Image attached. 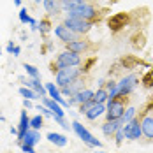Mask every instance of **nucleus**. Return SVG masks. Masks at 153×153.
<instances>
[{"label":"nucleus","instance_id":"1","mask_svg":"<svg viewBox=\"0 0 153 153\" xmlns=\"http://www.w3.org/2000/svg\"><path fill=\"white\" fill-rule=\"evenodd\" d=\"M81 63V55H77L74 51H69V49H65V51H62L60 55L56 56V60L53 63V72H58L62 69H69V67H77Z\"/></svg>","mask_w":153,"mask_h":153},{"label":"nucleus","instance_id":"2","mask_svg":"<svg viewBox=\"0 0 153 153\" xmlns=\"http://www.w3.org/2000/svg\"><path fill=\"white\" fill-rule=\"evenodd\" d=\"M127 109V97H116L113 100H107L106 106V118L107 122L111 120H120Z\"/></svg>","mask_w":153,"mask_h":153},{"label":"nucleus","instance_id":"3","mask_svg":"<svg viewBox=\"0 0 153 153\" xmlns=\"http://www.w3.org/2000/svg\"><path fill=\"white\" fill-rule=\"evenodd\" d=\"M63 25H65L69 30H72L74 33H77V35L88 33L93 27L92 21H86V19H81V18H74V16H67L65 21H63Z\"/></svg>","mask_w":153,"mask_h":153},{"label":"nucleus","instance_id":"4","mask_svg":"<svg viewBox=\"0 0 153 153\" xmlns=\"http://www.w3.org/2000/svg\"><path fill=\"white\" fill-rule=\"evenodd\" d=\"M81 74V69L77 67H69V69H62L56 72V86L58 88H63L67 85H71L72 81H76Z\"/></svg>","mask_w":153,"mask_h":153},{"label":"nucleus","instance_id":"5","mask_svg":"<svg viewBox=\"0 0 153 153\" xmlns=\"http://www.w3.org/2000/svg\"><path fill=\"white\" fill-rule=\"evenodd\" d=\"M123 136L128 141H139L143 137V128H141V118H134L132 122L123 125Z\"/></svg>","mask_w":153,"mask_h":153},{"label":"nucleus","instance_id":"6","mask_svg":"<svg viewBox=\"0 0 153 153\" xmlns=\"http://www.w3.org/2000/svg\"><path fill=\"white\" fill-rule=\"evenodd\" d=\"M69 16H74V18H81V19H86V21H92L95 19L99 13H97V9L93 7L92 4H83V5H79V7H74V9H71V11H67Z\"/></svg>","mask_w":153,"mask_h":153},{"label":"nucleus","instance_id":"7","mask_svg":"<svg viewBox=\"0 0 153 153\" xmlns=\"http://www.w3.org/2000/svg\"><path fill=\"white\" fill-rule=\"evenodd\" d=\"M72 130L76 132L77 137L81 139L83 143H86L88 146H95V148H100V146H102V143H100L99 139L93 137L92 134H90V132H88V130H86V128H85L79 122H72Z\"/></svg>","mask_w":153,"mask_h":153},{"label":"nucleus","instance_id":"8","mask_svg":"<svg viewBox=\"0 0 153 153\" xmlns=\"http://www.w3.org/2000/svg\"><path fill=\"white\" fill-rule=\"evenodd\" d=\"M139 83V77L136 74H128V76L122 77V81L118 83V97H127L136 90Z\"/></svg>","mask_w":153,"mask_h":153},{"label":"nucleus","instance_id":"9","mask_svg":"<svg viewBox=\"0 0 153 153\" xmlns=\"http://www.w3.org/2000/svg\"><path fill=\"white\" fill-rule=\"evenodd\" d=\"M141 128H143V136L153 141V116L148 111H144V114L141 116Z\"/></svg>","mask_w":153,"mask_h":153},{"label":"nucleus","instance_id":"10","mask_svg":"<svg viewBox=\"0 0 153 153\" xmlns=\"http://www.w3.org/2000/svg\"><path fill=\"white\" fill-rule=\"evenodd\" d=\"M93 90H90V88H83L81 92H77L74 97H71L67 102H69V106H74V104H85V102H88V100H92L93 99Z\"/></svg>","mask_w":153,"mask_h":153},{"label":"nucleus","instance_id":"11","mask_svg":"<svg viewBox=\"0 0 153 153\" xmlns=\"http://www.w3.org/2000/svg\"><path fill=\"white\" fill-rule=\"evenodd\" d=\"M55 35H56L60 41H63L65 44H69V42H72V41L77 39V33H74L72 30H69L65 25H56V27H55Z\"/></svg>","mask_w":153,"mask_h":153},{"label":"nucleus","instance_id":"12","mask_svg":"<svg viewBox=\"0 0 153 153\" xmlns=\"http://www.w3.org/2000/svg\"><path fill=\"white\" fill-rule=\"evenodd\" d=\"M128 23V16L125 14V13H116L114 16H111L109 18V21H107V25H109V28L111 30H120V28H123L125 25Z\"/></svg>","mask_w":153,"mask_h":153},{"label":"nucleus","instance_id":"13","mask_svg":"<svg viewBox=\"0 0 153 153\" xmlns=\"http://www.w3.org/2000/svg\"><path fill=\"white\" fill-rule=\"evenodd\" d=\"M46 92L49 93V99H53L55 102H58L62 107H71L67 100H63V97H62V93H60V88H58L55 83H48L46 85Z\"/></svg>","mask_w":153,"mask_h":153},{"label":"nucleus","instance_id":"14","mask_svg":"<svg viewBox=\"0 0 153 153\" xmlns=\"http://www.w3.org/2000/svg\"><path fill=\"white\" fill-rule=\"evenodd\" d=\"M30 130V118L27 114V109L21 111V116H19V123H18V141L21 143V139L25 137V134Z\"/></svg>","mask_w":153,"mask_h":153},{"label":"nucleus","instance_id":"15","mask_svg":"<svg viewBox=\"0 0 153 153\" xmlns=\"http://www.w3.org/2000/svg\"><path fill=\"white\" fill-rule=\"evenodd\" d=\"M42 104H44V106H46L48 109L53 113V116H62V118L65 116V111H63V107H62L58 102H55L53 99H49V97H42Z\"/></svg>","mask_w":153,"mask_h":153},{"label":"nucleus","instance_id":"16","mask_svg":"<svg viewBox=\"0 0 153 153\" xmlns=\"http://www.w3.org/2000/svg\"><path fill=\"white\" fill-rule=\"evenodd\" d=\"M102 114H106V106H104V104H93V106L85 113V116H86L90 122H95V120L100 118Z\"/></svg>","mask_w":153,"mask_h":153},{"label":"nucleus","instance_id":"17","mask_svg":"<svg viewBox=\"0 0 153 153\" xmlns=\"http://www.w3.org/2000/svg\"><path fill=\"white\" fill-rule=\"evenodd\" d=\"M123 127V122L122 120H111V122H106L104 125H102V134L104 136H114L116 134V130L118 128H122Z\"/></svg>","mask_w":153,"mask_h":153},{"label":"nucleus","instance_id":"18","mask_svg":"<svg viewBox=\"0 0 153 153\" xmlns=\"http://www.w3.org/2000/svg\"><path fill=\"white\" fill-rule=\"evenodd\" d=\"M23 83H25V86H27V88H32V90H33V92L37 93V95H39V97H44V95H46V86H42V85H41V79H25V81H23Z\"/></svg>","mask_w":153,"mask_h":153},{"label":"nucleus","instance_id":"19","mask_svg":"<svg viewBox=\"0 0 153 153\" xmlns=\"http://www.w3.org/2000/svg\"><path fill=\"white\" fill-rule=\"evenodd\" d=\"M39 141H41V132L30 128V130L25 134V137L21 139V143H19V144H28V146H33V148H35V144H37Z\"/></svg>","mask_w":153,"mask_h":153},{"label":"nucleus","instance_id":"20","mask_svg":"<svg viewBox=\"0 0 153 153\" xmlns=\"http://www.w3.org/2000/svg\"><path fill=\"white\" fill-rule=\"evenodd\" d=\"M67 49L69 51H74L77 55H81V53H85L88 49V42L86 41H81V39H76V41H72V42L67 44Z\"/></svg>","mask_w":153,"mask_h":153},{"label":"nucleus","instance_id":"21","mask_svg":"<svg viewBox=\"0 0 153 153\" xmlns=\"http://www.w3.org/2000/svg\"><path fill=\"white\" fill-rule=\"evenodd\" d=\"M46 139L49 143H53L55 146H60V148H63V146L67 144V137H65L63 134H58V132H49L46 136Z\"/></svg>","mask_w":153,"mask_h":153},{"label":"nucleus","instance_id":"22","mask_svg":"<svg viewBox=\"0 0 153 153\" xmlns=\"http://www.w3.org/2000/svg\"><path fill=\"white\" fill-rule=\"evenodd\" d=\"M42 4H44L46 13H49V14H58V13H60V9H62L60 0H44Z\"/></svg>","mask_w":153,"mask_h":153},{"label":"nucleus","instance_id":"23","mask_svg":"<svg viewBox=\"0 0 153 153\" xmlns=\"http://www.w3.org/2000/svg\"><path fill=\"white\" fill-rule=\"evenodd\" d=\"M107 99H109V95H107L106 88H99L93 93V102L95 104H104V102H107Z\"/></svg>","mask_w":153,"mask_h":153},{"label":"nucleus","instance_id":"24","mask_svg":"<svg viewBox=\"0 0 153 153\" xmlns=\"http://www.w3.org/2000/svg\"><path fill=\"white\" fill-rule=\"evenodd\" d=\"M83 4H86V2H85V0H60L62 9H65V11H71V9L79 7V5H83Z\"/></svg>","mask_w":153,"mask_h":153},{"label":"nucleus","instance_id":"25","mask_svg":"<svg viewBox=\"0 0 153 153\" xmlns=\"http://www.w3.org/2000/svg\"><path fill=\"white\" fill-rule=\"evenodd\" d=\"M136 113H137V109H136V107H132V106L127 107V109H125V113H123V116L120 118V120L123 122V125H125V123H128V122H132V120L136 118Z\"/></svg>","mask_w":153,"mask_h":153},{"label":"nucleus","instance_id":"26","mask_svg":"<svg viewBox=\"0 0 153 153\" xmlns=\"http://www.w3.org/2000/svg\"><path fill=\"white\" fill-rule=\"evenodd\" d=\"M42 127H44V118H42L41 114H35V116L30 118V128H33V130H41Z\"/></svg>","mask_w":153,"mask_h":153},{"label":"nucleus","instance_id":"27","mask_svg":"<svg viewBox=\"0 0 153 153\" xmlns=\"http://www.w3.org/2000/svg\"><path fill=\"white\" fill-rule=\"evenodd\" d=\"M19 95L23 97V99H28V100H33V99H39V95L33 92L32 88H27V86H21L19 88Z\"/></svg>","mask_w":153,"mask_h":153},{"label":"nucleus","instance_id":"28","mask_svg":"<svg viewBox=\"0 0 153 153\" xmlns=\"http://www.w3.org/2000/svg\"><path fill=\"white\" fill-rule=\"evenodd\" d=\"M23 69L27 71V74H28L32 79H41V74H39L37 67H33V65H30V63H23Z\"/></svg>","mask_w":153,"mask_h":153},{"label":"nucleus","instance_id":"29","mask_svg":"<svg viewBox=\"0 0 153 153\" xmlns=\"http://www.w3.org/2000/svg\"><path fill=\"white\" fill-rule=\"evenodd\" d=\"M39 30H41V33H48V32L51 30V21H49V19H41Z\"/></svg>","mask_w":153,"mask_h":153},{"label":"nucleus","instance_id":"30","mask_svg":"<svg viewBox=\"0 0 153 153\" xmlns=\"http://www.w3.org/2000/svg\"><path fill=\"white\" fill-rule=\"evenodd\" d=\"M19 21H21V23H25V25L32 21V18L27 14V7H21V9H19Z\"/></svg>","mask_w":153,"mask_h":153},{"label":"nucleus","instance_id":"31","mask_svg":"<svg viewBox=\"0 0 153 153\" xmlns=\"http://www.w3.org/2000/svg\"><path fill=\"white\" fill-rule=\"evenodd\" d=\"M53 120L58 123L63 130H69V128L72 127V125H69V123H67V120H65V118H62V116H53Z\"/></svg>","mask_w":153,"mask_h":153},{"label":"nucleus","instance_id":"32","mask_svg":"<svg viewBox=\"0 0 153 153\" xmlns=\"http://www.w3.org/2000/svg\"><path fill=\"white\" fill-rule=\"evenodd\" d=\"M37 111H41V113H42V116H46V118H53V113H51L44 104H42V106L39 104V106H37Z\"/></svg>","mask_w":153,"mask_h":153},{"label":"nucleus","instance_id":"33","mask_svg":"<svg viewBox=\"0 0 153 153\" xmlns=\"http://www.w3.org/2000/svg\"><path fill=\"white\" fill-rule=\"evenodd\" d=\"M93 104H95V102H93V99H92V100H88V102H85V104H81V106H79V113H81V114H83V113H86Z\"/></svg>","mask_w":153,"mask_h":153},{"label":"nucleus","instance_id":"34","mask_svg":"<svg viewBox=\"0 0 153 153\" xmlns=\"http://www.w3.org/2000/svg\"><path fill=\"white\" fill-rule=\"evenodd\" d=\"M114 137H116V144L120 146V144L123 143V139H125V136H123V127H122V128H118V130H116Z\"/></svg>","mask_w":153,"mask_h":153},{"label":"nucleus","instance_id":"35","mask_svg":"<svg viewBox=\"0 0 153 153\" xmlns=\"http://www.w3.org/2000/svg\"><path fill=\"white\" fill-rule=\"evenodd\" d=\"M21 152L23 153H35V148L33 146H28V144H21Z\"/></svg>","mask_w":153,"mask_h":153},{"label":"nucleus","instance_id":"36","mask_svg":"<svg viewBox=\"0 0 153 153\" xmlns=\"http://www.w3.org/2000/svg\"><path fill=\"white\" fill-rule=\"evenodd\" d=\"M23 107H25V109H30V107H33L32 100H28V99H23Z\"/></svg>","mask_w":153,"mask_h":153},{"label":"nucleus","instance_id":"37","mask_svg":"<svg viewBox=\"0 0 153 153\" xmlns=\"http://www.w3.org/2000/svg\"><path fill=\"white\" fill-rule=\"evenodd\" d=\"M14 44H13V41H9V44H7V48H5V51L7 53H14Z\"/></svg>","mask_w":153,"mask_h":153},{"label":"nucleus","instance_id":"38","mask_svg":"<svg viewBox=\"0 0 153 153\" xmlns=\"http://www.w3.org/2000/svg\"><path fill=\"white\" fill-rule=\"evenodd\" d=\"M19 53H21V48H19V46H16V48H14V56H18Z\"/></svg>","mask_w":153,"mask_h":153},{"label":"nucleus","instance_id":"39","mask_svg":"<svg viewBox=\"0 0 153 153\" xmlns=\"http://www.w3.org/2000/svg\"><path fill=\"white\" fill-rule=\"evenodd\" d=\"M11 134H14V136H18V127H11Z\"/></svg>","mask_w":153,"mask_h":153},{"label":"nucleus","instance_id":"40","mask_svg":"<svg viewBox=\"0 0 153 153\" xmlns=\"http://www.w3.org/2000/svg\"><path fill=\"white\" fill-rule=\"evenodd\" d=\"M14 4H16V5H19V4H21V0H14Z\"/></svg>","mask_w":153,"mask_h":153},{"label":"nucleus","instance_id":"41","mask_svg":"<svg viewBox=\"0 0 153 153\" xmlns=\"http://www.w3.org/2000/svg\"><path fill=\"white\" fill-rule=\"evenodd\" d=\"M0 122H4V116H2V113H0Z\"/></svg>","mask_w":153,"mask_h":153},{"label":"nucleus","instance_id":"42","mask_svg":"<svg viewBox=\"0 0 153 153\" xmlns=\"http://www.w3.org/2000/svg\"><path fill=\"white\" fill-rule=\"evenodd\" d=\"M148 109H153V102H152V104H150V106H148Z\"/></svg>","mask_w":153,"mask_h":153},{"label":"nucleus","instance_id":"43","mask_svg":"<svg viewBox=\"0 0 153 153\" xmlns=\"http://www.w3.org/2000/svg\"><path fill=\"white\" fill-rule=\"evenodd\" d=\"M35 2H37V4H39V2H44V0H35Z\"/></svg>","mask_w":153,"mask_h":153},{"label":"nucleus","instance_id":"44","mask_svg":"<svg viewBox=\"0 0 153 153\" xmlns=\"http://www.w3.org/2000/svg\"><path fill=\"white\" fill-rule=\"evenodd\" d=\"M97 153H104V152H97Z\"/></svg>","mask_w":153,"mask_h":153},{"label":"nucleus","instance_id":"45","mask_svg":"<svg viewBox=\"0 0 153 153\" xmlns=\"http://www.w3.org/2000/svg\"><path fill=\"white\" fill-rule=\"evenodd\" d=\"M0 53H2V48H0Z\"/></svg>","mask_w":153,"mask_h":153}]
</instances>
